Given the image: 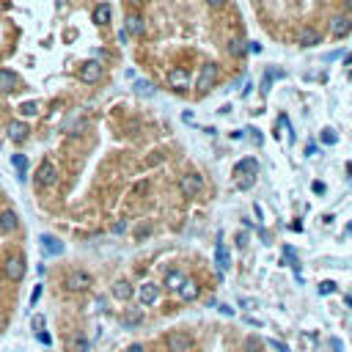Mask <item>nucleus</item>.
<instances>
[{"mask_svg":"<svg viewBox=\"0 0 352 352\" xmlns=\"http://www.w3.org/2000/svg\"><path fill=\"white\" fill-rule=\"evenodd\" d=\"M39 341H42V344H50L52 338H50V333H44V330H39Z\"/></svg>","mask_w":352,"mask_h":352,"instance_id":"c9c22d12","label":"nucleus"},{"mask_svg":"<svg viewBox=\"0 0 352 352\" xmlns=\"http://www.w3.org/2000/svg\"><path fill=\"white\" fill-rule=\"evenodd\" d=\"M179 190L187 195V198H193V195H198L201 190H204V182H201V176H195V173H187V176H182V182H179Z\"/></svg>","mask_w":352,"mask_h":352,"instance_id":"423d86ee","label":"nucleus"},{"mask_svg":"<svg viewBox=\"0 0 352 352\" xmlns=\"http://www.w3.org/2000/svg\"><path fill=\"white\" fill-rule=\"evenodd\" d=\"M248 52H261V44H256V42H248Z\"/></svg>","mask_w":352,"mask_h":352,"instance_id":"4c0bfd02","label":"nucleus"},{"mask_svg":"<svg viewBox=\"0 0 352 352\" xmlns=\"http://www.w3.org/2000/svg\"><path fill=\"white\" fill-rule=\"evenodd\" d=\"M39 297H42V286H36V289H33V295H31V306H36V303H39Z\"/></svg>","mask_w":352,"mask_h":352,"instance_id":"72a5a7b5","label":"nucleus"},{"mask_svg":"<svg viewBox=\"0 0 352 352\" xmlns=\"http://www.w3.org/2000/svg\"><path fill=\"white\" fill-rule=\"evenodd\" d=\"M31 325H33V328H36V333H39V330L44 328V316H42V314H36V316H33V322H31Z\"/></svg>","mask_w":352,"mask_h":352,"instance_id":"2f4dec72","label":"nucleus"},{"mask_svg":"<svg viewBox=\"0 0 352 352\" xmlns=\"http://www.w3.org/2000/svg\"><path fill=\"white\" fill-rule=\"evenodd\" d=\"M74 349L85 352V349H88V341H85V338H77V341H74Z\"/></svg>","mask_w":352,"mask_h":352,"instance_id":"f704fd0d","label":"nucleus"},{"mask_svg":"<svg viewBox=\"0 0 352 352\" xmlns=\"http://www.w3.org/2000/svg\"><path fill=\"white\" fill-rule=\"evenodd\" d=\"M322 140H325L328 146H333L338 138H336V132H333V130H325V132H322Z\"/></svg>","mask_w":352,"mask_h":352,"instance_id":"c85d7f7f","label":"nucleus"},{"mask_svg":"<svg viewBox=\"0 0 352 352\" xmlns=\"http://www.w3.org/2000/svg\"><path fill=\"white\" fill-rule=\"evenodd\" d=\"M344 303H347V306L352 308V295H347V297H344Z\"/></svg>","mask_w":352,"mask_h":352,"instance_id":"79ce46f5","label":"nucleus"},{"mask_svg":"<svg viewBox=\"0 0 352 352\" xmlns=\"http://www.w3.org/2000/svg\"><path fill=\"white\" fill-rule=\"evenodd\" d=\"M6 325H9V319H6V314H0V333L6 330Z\"/></svg>","mask_w":352,"mask_h":352,"instance_id":"ea45409f","label":"nucleus"},{"mask_svg":"<svg viewBox=\"0 0 352 352\" xmlns=\"http://www.w3.org/2000/svg\"><path fill=\"white\" fill-rule=\"evenodd\" d=\"M165 341H168V349L171 352H190L193 349V338L187 333H182V330H171Z\"/></svg>","mask_w":352,"mask_h":352,"instance_id":"20e7f679","label":"nucleus"},{"mask_svg":"<svg viewBox=\"0 0 352 352\" xmlns=\"http://www.w3.org/2000/svg\"><path fill=\"white\" fill-rule=\"evenodd\" d=\"M270 347H273V349H278V352H289L286 344H283V341H275V338H270Z\"/></svg>","mask_w":352,"mask_h":352,"instance_id":"c756f323","label":"nucleus"},{"mask_svg":"<svg viewBox=\"0 0 352 352\" xmlns=\"http://www.w3.org/2000/svg\"><path fill=\"white\" fill-rule=\"evenodd\" d=\"M330 344H333V349H336V352H341V341H338V338H333Z\"/></svg>","mask_w":352,"mask_h":352,"instance_id":"a19ab883","label":"nucleus"},{"mask_svg":"<svg viewBox=\"0 0 352 352\" xmlns=\"http://www.w3.org/2000/svg\"><path fill=\"white\" fill-rule=\"evenodd\" d=\"M9 138L14 140V143H22V140H28V132H31V127L25 124V121H11L9 124Z\"/></svg>","mask_w":352,"mask_h":352,"instance_id":"f8f14e48","label":"nucleus"},{"mask_svg":"<svg viewBox=\"0 0 352 352\" xmlns=\"http://www.w3.org/2000/svg\"><path fill=\"white\" fill-rule=\"evenodd\" d=\"M228 52H231L234 58H242L248 52V47H245V42H242V39H231V42H228Z\"/></svg>","mask_w":352,"mask_h":352,"instance_id":"b1692460","label":"nucleus"},{"mask_svg":"<svg viewBox=\"0 0 352 352\" xmlns=\"http://www.w3.org/2000/svg\"><path fill=\"white\" fill-rule=\"evenodd\" d=\"M140 322H143V308L124 314V325H127V328H135V325H140Z\"/></svg>","mask_w":352,"mask_h":352,"instance_id":"393cba45","label":"nucleus"},{"mask_svg":"<svg viewBox=\"0 0 352 352\" xmlns=\"http://www.w3.org/2000/svg\"><path fill=\"white\" fill-rule=\"evenodd\" d=\"M182 283H185V273H179V270H171V273H165V289H171V292H179Z\"/></svg>","mask_w":352,"mask_h":352,"instance_id":"aec40b11","label":"nucleus"},{"mask_svg":"<svg viewBox=\"0 0 352 352\" xmlns=\"http://www.w3.org/2000/svg\"><path fill=\"white\" fill-rule=\"evenodd\" d=\"M347 64H352V55H347Z\"/></svg>","mask_w":352,"mask_h":352,"instance_id":"c03bdc74","label":"nucleus"},{"mask_svg":"<svg viewBox=\"0 0 352 352\" xmlns=\"http://www.w3.org/2000/svg\"><path fill=\"white\" fill-rule=\"evenodd\" d=\"M33 179H36V185L39 187H50V185H55L58 182V168L52 165V162H42V165L36 168V173H33Z\"/></svg>","mask_w":352,"mask_h":352,"instance_id":"7ed1b4c3","label":"nucleus"},{"mask_svg":"<svg viewBox=\"0 0 352 352\" xmlns=\"http://www.w3.org/2000/svg\"><path fill=\"white\" fill-rule=\"evenodd\" d=\"M127 3H130V6H140L143 0H127Z\"/></svg>","mask_w":352,"mask_h":352,"instance_id":"37998d69","label":"nucleus"},{"mask_svg":"<svg viewBox=\"0 0 352 352\" xmlns=\"http://www.w3.org/2000/svg\"><path fill=\"white\" fill-rule=\"evenodd\" d=\"M19 226V218L17 212H11V209H6V212H0V231H14Z\"/></svg>","mask_w":352,"mask_h":352,"instance_id":"6ab92c4d","label":"nucleus"},{"mask_svg":"<svg viewBox=\"0 0 352 352\" xmlns=\"http://www.w3.org/2000/svg\"><path fill=\"white\" fill-rule=\"evenodd\" d=\"M311 190H314L316 195H322L325 190H328V187H325V182H311Z\"/></svg>","mask_w":352,"mask_h":352,"instance_id":"7c9ffc66","label":"nucleus"},{"mask_svg":"<svg viewBox=\"0 0 352 352\" xmlns=\"http://www.w3.org/2000/svg\"><path fill=\"white\" fill-rule=\"evenodd\" d=\"M135 91L143 94V97H152V94H154V85L149 83V80H138V83H135Z\"/></svg>","mask_w":352,"mask_h":352,"instance_id":"a878e982","label":"nucleus"},{"mask_svg":"<svg viewBox=\"0 0 352 352\" xmlns=\"http://www.w3.org/2000/svg\"><path fill=\"white\" fill-rule=\"evenodd\" d=\"M143 31H146L143 17H138V14H130V17H127V33H135V36H140Z\"/></svg>","mask_w":352,"mask_h":352,"instance_id":"412c9836","label":"nucleus"},{"mask_svg":"<svg viewBox=\"0 0 352 352\" xmlns=\"http://www.w3.org/2000/svg\"><path fill=\"white\" fill-rule=\"evenodd\" d=\"M330 292H336V283L333 281H322L319 283V295H330Z\"/></svg>","mask_w":352,"mask_h":352,"instance_id":"cd10ccee","label":"nucleus"},{"mask_svg":"<svg viewBox=\"0 0 352 352\" xmlns=\"http://www.w3.org/2000/svg\"><path fill=\"white\" fill-rule=\"evenodd\" d=\"M11 162H14V168L19 173V182H25V173H28V157H25V154H11Z\"/></svg>","mask_w":352,"mask_h":352,"instance_id":"5701e85b","label":"nucleus"},{"mask_svg":"<svg viewBox=\"0 0 352 352\" xmlns=\"http://www.w3.org/2000/svg\"><path fill=\"white\" fill-rule=\"evenodd\" d=\"M256 171H259V162H256V157H245V160H240L234 165V176H242V173H250L253 176Z\"/></svg>","mask_w":352,"mask_h":352,"instance_id":"f3484780","label":"nucleus"},{"mask_svg":"<svg viewBox=\"0 0 352 352\" xmlns=\"http://www.w3.org/2000/svg\"><path fill=\"white\" fill-rule=\"evenodd\" d=\"M127 352H146V349H143V344H130Z\"/></svg>","mask_w":352,"mask_h":352,"instance_id":"e433bc0d","label":"nucleus"},{"mask_svg":"<svg viewBox=\"0 0 352 352\" xmlns=\"http://www.w3.org/2000/svg\"><path fill=\"white\" fill-rule=\"evenodd\" d=\"M17 85V74L11 69H0V94H11Z\"/></svg>","mask_w":352,"mask_h":352,"instance_id":"dca6fc26","label":"nucleus"},{"mask_svg":"<svg viewBox=\"0 0 352 352\" xmlns=\"http://www.w3.org/2000/svg\"><path fill=\"white\" fill-rule=\"evenodd\" d=\"M207 3H209V6H212V9H220V6H223V3H226V0H207Z\"/></svg>","mask_w":352,"mask_h":352,"instance_id":"58836bf2","label":"nucleus"},{"mask_svg":"<svg viewBox=\"0 0 352 352\" xmlns=\"http://www.w3.org/2000/svg\"><path fill=\"white\" fill-rule=\"evenodd\" d=\"M215 261H218L220 273H226V270L231 267V256H228V250H226V242H218V245H215Z\"/></svg>","mask_w":352,"mask_h":352,"instance_id":"2eb2a0df","label":"nucleus"},{"mask_svg":"<svg viewBox=\"0 0 352 352\" xmlns=\"http://www.w3.org/2000/svg\"><path fill=\"white\" fill-rule=\"evenodd\" d=\"M157 297H160V286H157V283H152V281H146L143 286L138 289L140 306H154V303H157Z\"/></svg>","mask_w":352,"mask_h":352,"instance_id":"6e6552de","label":"nucleus"},{"mask_svg":"<svg viewBox=\"0 0 352 352\" xmlns=\"http://www.w3.org/2000/svg\"><path fill=\"white\" fill-rule=\"evenodd\" d=\"M3 273H6V278H11V281H22L25 278V259L19 253L9 256V259H6Z\"/></svg>","mask_w":352,"mask_h":352,"instance_id":"39448f33","label":"nucleus"},{"mask_svg":"<svg viewBox=\"0 0 352 352\" xmlns=\"http://www.w3.org/2000/svg\"><path fill=\"white\" fill-rule=\"evenodd\" d=\"M99 77H102V66H99V61H85V64L80 66V80H83V83H97Z\"/></svg>","mask_w":352,"mask_h":352,"instance_id":"1a4fd4ad","label":"nucleus"},{"mask_svg":"<svg viewBox=\"0 0 352 352\" xmlns=\"http://www.w3.org/2000/svg\"><path fill=\"white\" fill-rule=\"evenodd\" d=\"M110 292H113V297H116V300H121V303L130 300V297L135 295V292H132V286H130V281H116Z\"/></svg>","mask_w":352,"mask_h":352,"instance_id":"a211bd4d","label":"nucleus"},{"mask_svg":"<svg viewBox=\"0 0 352 352\" xmlns=\"http://www.w3.org/2000/svg\"><path fill=\"white\" fill-rule=\"evenodd\" d=\"M297 42H300L303 47H316L322 42V36H319V31H314V28H300V36H297Z\"/></svg>","mask_w":352,"mask_h":352,"instance_id":"4468645a","label":"nucleus"},{"mask_svg":"<svg viewBox=\"0 0 352 352\" xmlns=\"http://www.w3.org/2000/svg\"><path fill=\"white\" fill-rule=\"evenodd\" d=\"M168 83H171L176 91H185V88L190 85V72L182 69V66H173V69L168 72Z\"/></svg>","mask_w":352,"mask_h":352,"instance_id":"0eeeda50","label":"nucleus"},{"mask_svg":"<svg viewBox=\"0 0 352 352\" xmlns=\"http://www.w3.org/2000/svg\"><path fill=\"white\" fill-rule=\"evenodd\" d=\"M94 22H97V25H107V22H110V6L99 3L97 9H94Z\"/></svg>","mask_w":352,"mask_h":352,"instance_id":"4be33fe9","label":"nucleus"},{"mask_svg":"<svg viewBox=\"0 0 352 352\" xmlns=\"http://www.w3.org/2000/svg\"><path fill=\"white\" fill-rule=\"evenodd\" d=\"M218 77H220L218 64H204V66H201V72H198V80H195V88H198L201 94H207L209 88H215Z\"/></svg>","mask_w":352,"mask_h":352,"instance_id":"f257e3e1","label":"nucleus"},{"mask_svg":"<svg viewBox=\"0 0 352 352\" xmlns=\"http://www.w3.org/2000/svg\"><path fill=\"white\" fill-rule=\"evenodd\" d=\"M19 110H22V116H36V113H39V105H36V102H25L22 107H19Z\"/></svg>","mask_w":352,"mask_h":352,"instance_id":"bb28decb","label":"nucleus"},{"mask_svg":"<svg viewBox=\"0 0 352 352\" xmlns=\"http://www.w3.org/2000/svg\"><path fill=\"white\" fill-rule=\"evenodd\" d=\"M39 242H42V250L47 256H61L64 253V242H61L58 237H52V234H42Z\"/></svg>","mask_w":352,"mask_h":352,"instance_id":"9b49d317","label":"nucleus"},{"mask_svg":"<svg viewBox=\"0 0 352 352\" xmlns=\"http://www.w3.org/2000/svg\"><path fill=\"white\" fill-rule=\"evenodd\" d=\"M201 295V286H198V281H193V278H185V283L179 286V297L182 300H195V297Z\"/></svg>","mask_w":352,"mask_h":352,"instance_id":"ddd939ff","label":"nucleus"},{"mask_svg":"<svg viewBox=\"0 0 352 352\" xmlns=\"http://www.w3.org/2000/svg\"><path fill=\"white\" fill-rule=\"evenodd\" d=\"M261 349V341H259V338H250V341H248V352H259Z\"/></svg>","mask_w":352,"mask_h":352,"instance_id":"473e14b6","label":"nucleus"},{"mask_svg":"<svg viewBox=\"0 0 352 352\" xmlns=\"http://www.w3.org/2000/svg\"><path fill=\"white\" fill-rule=\"evenodd\" d=\"M64 286L69 289V292H85V289L91 286V275H88L85 270H72V273L66 275Z\"/></svg>","mask_w":352,"mask_h":352,"instance_id":"f03ea898","label":"nucleus"},{"mask_svg":"<svg viewBox=\"0 0 352 352\" xmlns=\"http://www.w3.org/2000/svg\"><path fill=\"white\" fill-rule=\"evenodd\" d=\"M349 31H352V19H349L347 14H336L333 19H330V33H333L336 39L347 36Z\"/></svg>","mask_w":352,"mask_h":352,"instance_id":"9d476101","label":"nucleus"}]
</instances>
